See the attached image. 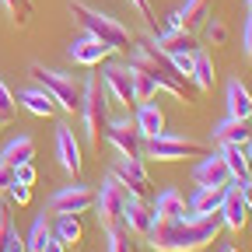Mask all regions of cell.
I'll use <instances>...</instances> for the list:
<instances>
[{"instance_id":"obj_1","label":"cell","mask_w":252,"mask_h":252,"mask_svg":"<svg viewBox=\"0 0 252 252\" xmlns=\"http://www.w3.org/2000/svg\"><path fill=\"white\" fill-rule=\"evenodd\" d=\"M220 228H224L220 214H207V217L186 214L179 220H154V228L147 231L144 242L154 252H200L220 235Z\"/></svg>"},{"instance_id":"obj_2","label":"cell","mask_w":252,"mask_h":252,"mask_svg":"<svg viewBox=\"0 0 252 252\" xmlns=\"http://www.w3.org/2000/svg\"><path fill=\"white\" fill-rule=\"evenodd\" d=\"M133 67H140V70H147L151 77H154V84H158V91H168L172 98H179V102H189V91H186V77L175 70V63H172V56L165 53V49H158L151 39L147 42H133Z\"/></svg>"},{"instance_id":"obj_3","label":"cell","mask_w":252,"mask_h":252,"mask_svg":"<svg viewBox=\"0 0 252 252\" xmlns=\"http://www.w3.org/2000/svg\"><path fill=\"white\" fill-rule=\"evenodd\" d=\"M70 18L88 32V35L102 39L112 53H123V49L133 46V35H130V28H126L123 21H116L112 14H102V11L88 7L84 0H70Z\"/></svg>"},{"instance_id":"obj_4","label":"cell","mask_w":252,"mask_h":252,"mask_svg":"<svg viewBox=\"0 0 252 252\" xmlns=\"http://www.w3.org/2000/svg\"><path fill=\"white\" fill-rule=\"evenodd\" d=\"M81 123H84V137L91 147H102L105 140V126H109V91L102 84V77H88L84 81V94H81Z\"/></svg>"},{"instance_id":"obj_5","label":"cell","mask_w":252,"mask_h":252,"mask_svg":"<svg viewBox=\"0 0 252 252\" xmlns=\"http://www.w3.org/2000/svg\"><path fill=\"white\" fill-rule=\"evenodd\" d=\"M32 77H35V81L53 94L56 109H63V112H81V94H84V84H81L74 74L56 70V67H42V63H32Z\"/></svg>"},{"instance_id":"obj_6","label":"cell","mask_w":252,"mask_h":252,"mask_svg":"<svg viewBox=\"0 0 252 252\" xmlns=\"http://www.w3.org/2000/svg\"><path fill=\"white\" fill-rule=\"evenodd\" d=\"M203 154H210L207 144L189 140V137L172 133V130L147 137V144H144V158H151V161H186V158H203Z\"/></svg>"},{"instance_id":"obj_7","label":"cell","mask_w":252,"mask_h":252,"mask_svg":"<svg viewBox=\"0 0 252 252\" xmlns=\"http://www.w3.org/2000/svg\"><path fill=\"white\" fill-rule=\"evenodd\" d=\"M105 140L116 147V154H123V158H140V161H147V158H144V144H147V137L137 130V123H133V119H109V126H105Z\"/></svg>"},{"instance_id":"obj_8","label":"cell","mask_w":252,"mask_h":252,"mask_svg":"<svg viewBox=\"0 0 252 252\" xmlns=\"http://www.w3.org/2000/svg\"><path fill=\"white\" fill-rule=\"evenodd\" d=\"M91 207H94V189L84 186V182H70L46 200L49 214H88Z\"/></svg>"},{"instance_id":"obj_9","label":"cell","mask_w":252,"mask_h":252,"mask_svg":"<svg viewBox=\"0 0 252 252\" xmlns=\"http://www.w3.org/2000/svg\"><path fill=\"white\" fill-rule=\"evenodd\" d=\"M109 175L126 189V193H133V196H151V175H147V168H144V161L140 158H116L112 161V168H109Z\"/></svg>"},{"instance_id":"obj_10","label":"cell","mask_w":252,"mask_h":252,"mask_svg":"<svg viewBox=\"0 0 252 252\" xmlns=\"http://www.w3.org/2000/svg\"><path fill=\"white\" fill-rule=\"evenodd\" d=\"M126 196H130V193H126V189L109 175L98 189H94V210H98V224H119V220H123V203H126Z\"/></svg>"},{"instance_id":"obj_11","label":"cell","mask_w":252,"mask_h":252,"mask_svg":"<svg viewBox=\"0 0 252 252\" xmlns=\"http://www.w3.org/2000/svg\"><path fill=\"white\" fill-rule=\"evenodd\" d=\"M102 84H105V91H109L112 102L133 105V70H130V63H105Z\"/></svg>"},{"instance_id":"obj_12","label":"cell","mask_w":252,"mask_h":252,"mask_svg":"<svg viewBox=\"0 0 252 252\" xmlns=\"http://www.w3.org/2000/svg\"><path fill=\"white\" fill-rule=\"evenodd\" d=\"M154 207H151V200L147 196H126V203H123V224L130 228L137 238H147V231L154 228Z\"/></svg>"},{"instance_id":"obj_13","label":"cell","mask_w":252,"mask_h":252,"mask_svg":"<svg viewBox=\"0 0 252 252\" xmlns=\"http://www.w3.org/2000/svg\"><path fill=\"white\" fill-rule=\"evenodd\" d=\"M220 224L224 228H231V231H242L245 224H249V207H245V200H242V189H238V179H231L228 186H224V200H220Z\"/></svg>"},{"instance_id":"obj_14","label":"cell","mask_w":252,"mask_h":252,"mask_svg":"<svg viewBox=\"0 0 252 252\" xmlns=\"http://www.w3.org/2000/svg\"><path fill=\"white\" fill-rule=\"evenodd\" d=\"M67 56L77 63V67H98L102 60L112 56V49H109L102 39H94V35H88V32H84V35H77V39L67 46Z\"/></svg>"},{"instance_id":"obj_15","label":"cell","mask_w":252,"mask_h":252,"mask_svg":"<svg viewBox=\"0 0 252 252\" xmlns=\"http://www.w3.org/2000/svg\"><path fill=\"white\" fill-rule=\"evenodd\" d=\"M56 158H60V165L67 175H81V144L70 130V123H60L56 126Z\"/></svg>"},{"instance_id":"obj_16","label":"cell","mask_w":252,"mask_h":252,"mask_svg":"<svg viewBox=\"0 0 252 252\" xmlns=\"http://www.w3.org/2000/svg\"><path fill=\"white\" fill-rule=\"evenodd\" d=\"M193 182L196 186H228L231 182V172H228V165H224V158L220 154H203L200 161L193 165Z\"/></svg>"},{"instance_id":"obj_17","label":"cell","mask_w":252,"mask_h":252,"mask_svg":"<svg viewBox=\"0 0 252 252\" xmlns=\"http://www.w3.org/2000/svg\"><path fill=\"white\" fill-rule=\"evenodd\" d=\"M151 207H154V217L158 220H179V217L189 214V200H186L182 189H175V186L161 189V193L151 200Z\"/></svg>"},{"instance_id":"obj_18","label":"cell","mask_w":252,"mask_h":252,"mask_svg":"<svg viewBox=\"0 0 252 252\" xmlns=\"http://www.w3.org/2000/svg\"><path fill=\"white\" fill-rule=\"evenodd\" d=\"M214 140L224 147V144H235V147H249V140H252V123L249 119H220L217 126H214Z\"/></svg>"},{"instance_id":"obj_19","label":"cell","mask_w":252,"mask_h":252,"mask_svg":"<svg viewBox=\"0 0 252 252\" xmlns=\"http://www.w3.org/2000/svg\"><path fill=\"white\" fill-rule=\"evenodd\" d=\"M220 200H224V186H196V193L189 196V214H193V217L217 214Z\"/></svg>"},{"instance_id":"obj_20","label":"cell","mask_w":252,"mask_h":252,"mask_svg":"<svg viewBox=\"0 0 252 252\" xmlns=\"http://www.w3.org/2000/svg\"><path fill=\"white\" fill-rule=\"evenodd\" d=\"M151 42H154L158 49H165L168 56H172V53H193V49H196L193 32H186V28H161Z\"/></svg>"},{"instance_id":"obj_21","label":"cell","mask_w":252,"mask_h":252,"mask_svg":"<svg viewBox=\"0 0 252 252\" xmlns=\"http://www.w3.org/2000/svg\"><path fill=\"white\" fill-rule=\"evenodd\" d=\"M18 105H25L32 116H53V112H56L53 94H49L42 84H35V88H21V91H18Z\"/></svg>"},{"instance_id":"obj_22","label":"cell","mask_w":252,"mask_h":252,"mask_svg":"<svg viewBox=\"0 0 252 252\" xmlns=\"http://www.w3.org/2000/svg\"><path fill=\"white\" fill-rule=\"evenodd\" d=\"M133 123H137V130H140L144 137H158V133L165 130V112L158 109V102L151 98V102H140V105H137Z\"/></svg>"},{"instance_id":"obj_23","label":"cell","mask_w":252,"mask_h":252,"mask_svg":"<svg viewBox=\"0 0 252 252\" xmlns=\"http://www.w3.org/2000/svg\"><path fill=\"white\" fill-rule=\"evenodd\" d=\"M35 158V140H32L28 133H21V137H14V140H7L4 144V151H0V161L4 165H25V161H32Z\"/></svg>"},{"instance_id":"obj_24","label":"cell","mask_w":252,"mask_h":252,"mask_svg":"<svg viewBox=\"0 0 252 252\" xmlns=\"http://www.w3.org/2000/svg\"><path fill=\"white\" fill-rule=\"evenodd\" d=\"M105 252H140V238L119 220L105 228Z\"/></svg>"},{"instance_id":"obj_25","label":"cell","mask_w":252,"mask_h":252,"mask_svg":"<svg viewBox=\"0 0 252 252\" xmlns=\"http://www.w3.org/2000/svg\"><path fill=\"white\" fill-rule=\"evenodd\" d=\"M53 238V220L42 214H35V220H32V228L25 235V252H46V242Z\"/></svg>"},{"instance_id":"obj_26","label":"cell","mask_w":252,"mask_h":252,"mask_svg":"<svg viewBox=\"0 0 252 252\" xmlns=\"http://www.w3.org/2000/svg\"><path fill=\"white\" fill-rule=\"evenodd\" d=\"M53 235L67 242V249H70V245H77V242L84 238L81 217H77V214H53Z\"/></svg>"},{"instance_id":"obj_27","label":"cell","mask_w":252,"mask_h":252,"mask_svg":"<svg viewBox=\"0 0 252 252\" xmlns=\"http://www.w3.org/2000/svg\"><path fill=\"white\" fill-rule=\"evenodd\" d=\"M214 60H210V53H203L200 46L193 49V74H189V81H193L200 91H210L214 88Z\"/></svg>"},{"instance_id":"obj_28","label":"cell","mask_w":252,"mask_h":252,"mask_svg":"<svg viewBox=\"0 0 252 252\" xmlns=\"http://www.w3.org/2000/svg\"><path fill=\"white\" fill-rule=\"evenodd\" d=\"M228 116L231 119H249L252 116V94L242 81H231L228 84Z\"/></svg>"},{"instance_id":"obj_29","label":"cell","mask_w":252,"mask_h":252,"mask_svg":"<svg viewBox=\"0 0 252 252\" xmlns=\"http://www.w3.org/2000/svg\"><path fill=\"white\" fill-rule=\"evenodd\" d=\"M207 7H210V0H182V7H175L179 28L193 32L200 21H207Z\"/></svg>"},{"instance_id":"obj_30","label":"cell","mask_w":252,"mask_h":252,"mask_svg":"<svg viewBox=\"0 0 252 252\" xmlns=\"http://www.w3.org/2000/svg\"><path fill=\"white\" fill-rule=\"evenodd\" d=\"M220 158H224V165H228V172H231V179H249V172H252V165H249V154H245V147H235V144H224V147H220Z\"/></svg>"},{"instance_id":"obj_31","label":"cell","mask_w":252,"mask_h":252,"mask_svg":"<svg viewBox=\"0 0 252 252\" xmlns=\"http://www.w3.org/2000/svg\"><path fill=\"white\" fill-rule=\"evenodd\" d=\"M130 70H133V102H137V105H140V102H151L154 94H158V84H154V77H151L147 70L133 67V63H130Z\"/></svg>"},{"instance_id":"obj_32","label":"cell","mask_w":252,"mask_h":252,"mask_svg":"<svg viewBox=\"0 0 252 252\" xmlns=\"http://www.w3.org/2000/svg\"><path fill=\"white\" fill-rule=\"evenodd\" d=\"M0 4L7 7V14H11L14 25H28V18H32V0H0Z\"/></svg>"},{"instance_id":"obj_33","label":"cell","mask_w":252,"mask_h":252,"mask_svg":"<svg viewBox=\"0 0 252 252\" xmlns=\"http://www.w3.org/2000/svg\"><path fill=\"white\" fill-rule=\"evenodd\" d=\"M207 42H210V46H224V42H228V25H224V18H207Z\"/></svg>"},{"instance_id":"obj_34","label":"cell","mask_w":252,"mask_h":252,"mask_svg":"<svg viewBox=\"0 0 252 252\" xmlns=\"http://www.w3.org/2000/svg\"><path fill=\"white\" fill-rule=\"evenodd\" d=\"M0 252H25V238L18 235V228H14V220L7 224L4 238H0Z\"/></svg>"},{"instance_id":"obj_35","label":"cell","mask_w":252,"mask_h":252,"mask_svg":"<svg viewBox=\"0 0 252 252\" xmlns=\"http://www.w3.org/2000/svg\"><path fill=\"white\" fill-rule=\"evenodd\" d=\"M7 196H11V203L25 207V203L32 200V186H25V182H11V186H7Z\"/></svg>"},{"instance_id":"obj_36","label":"cell","mask_w":252,"mask_h":252,"mask_svg":"<svg viewBox=\"0 0 252 252\" xmlns=\"http://www.w3.org/2000/svg\"><path fill=\"white\" fill-rule=\"evenodd\" d=\"M35 179H39V172H35V165H32V161H25V165H14V182L35 186Z\"/></svg>"},{"instance_id":"obj_37","label":"cell","mask_w":252,"mask_h":252,"mask_svg":"<svg viewBox=\"0 0 252 252\" xmlns=\"http://www.w3.org/2000/svg\"><path fill=\"white\" fill-rule=\"evenodd\" d=\"M172 63H175V70L189 81V74H193V53H172Z\"/></svg>"},{"instance_id":"obj_38","label":"cell","mask_w":252,"mask_h":252,"mask_svg":"<svg viewBox=\"0 0 252 252\" xmlns=\"http://www.w3.org/2000/svg\"><path fill=\"white\" fill-rule=\"evenodd\" d=\"M0 109H4V112H14L18 109V98H14V91L7 88L4 77H0Z\"/></svg>"},{"instance_id":"obj_39","label":"cell","mask_w":252,"mask_h":252,"mask_svg":"<svg viewBox=\"0 0 252 252\" xmlns=\"http://www.w3.org/2000/svg\"><path fill=\"white\" fill-rule=\"evenodd\" d=\"M242 49H245V60H252V11L242 25Z\"/></svg>"},{"instance_id":"obj_40","label":"cell","mask_w":252,"mask_h":252,"mask_svg":"<svg viewBox=\"0 0 252 252\" xmlns=\"http://www.w3.org/2000/svg\"><path fill=\"white\" fill-rule=\"evenodd\" d=\"M11 182H14V168L0 161V193H7V186H11Z\"/></svg>"},{"instance_id":"obj_41","label":"cell","mask_w":252,"mask_h":252,"mask_svg":"<svg viewBox=\"0 0 252 252\" xmlns=\"http://www.w3.org/2000/svg\"><path fill=\"white\" fill-rule=\"evenodd\" d=\"M238 189H242V200H245V207L252 214V179H238Z\"/></svg>"},{"instance_id":"obj_42","label":"cell","mask_w":252,"mask_h":252,"mask_svg":"<svg viewBox=\"0 0 252 252\" xmlns=\"http://www.w3.org/2000/svg\"><path fill=\"white\" fill-rule=\"evenodd\" d=\"M130 7H133L137 14H144V18L151 21V4H147V0H130Z\"/></svg>"},{"instance_id":"obj_43","label":"cell","mask_w":252,"mask_h":252,"mask_svg":"<svg viewBox=\"0 0 252 252\" xmlns=\"http://www.w3.org/2000/svg\"><path fill=\"white\" fill-rule=\"evenodd\" d=\"M46 252H67V242H63V238H56V235H53V238L46 242Z\"/></svg>"},{"instance_id":"obj_44","label":"cell","mask_w":252,"mask_h":252,"mask_svg":"<svg viewBox=\"0 0 252 252\" xmlns=\"http://www.w3.org/2000/svg\"><path fill=\"white\" fill-rule=\"evenodd\" d=\"M14 123V112H4V109H0V130H4V126H11Z\"/></svg>"},{"instance_id":"obj_45","label":"cell","mask_w":252,"mask_h":252,"mask_svg":"<svg viewBox=\"0 0 252 252\" xmlns=\"http://www.w3.org/2000/svg\"><path fill=\"white\" fill-rule=\"evenodd\" d=\"M245 154H249V165H252V140H249V147H245Z\"/></svg>"},{"instance_id":"obj_46","label":"cell","mask_w":252,"mask_h":252,"mask_svg":"<svg viewBox=\"0 0 252 252\" xmlns=\"http://www.w3.org/2000/svg\"><path fill=\"white\" fill-rule=\"evenodd\" d=\"M220 252H238V249H235V245H224V249H220Z\"/></svg>"},{"instance_id":"obj_47","label":"cell","mask_w":252,"mask_h":252,"mask_svg":"<svg viewBox=\"0 0 252 252\" xmlns=\"http://www.w3.org/2000/svg\"><path fill=\"white\" fill-rule=\"evenodd\" d=\"M245 4H249V11H252V0H245Z\"/></svg>"},{"instance_id":"obj_48","label":"cell","mask_w":252,"mask_h":252,"mask_svg":"<svg viewBox=\"0 0 252 252\" xmlns=\"http://www.w3.org/2000/svg\"><path fill=\"white\" fill-rule=\"evenodd\" d=\"M249 123H252V116H249Z\"/></svg>"}]
</instances>
